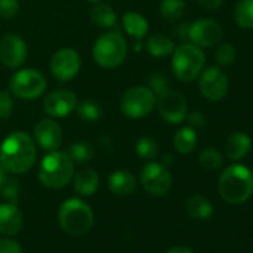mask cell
Segmentation results:
<instances>
[{
  "instance_id": "cell-1",
  "label": "cell",
  "mask_w": 253,
  "mask_h": 253,
  "mask_svg": "<svg viewBox=\"0 0 253 253\" xmlns=\"http://www.w3.org/2000/svg\"><path fill=\"white\" fill-rule=\"evenodd\" d=\"M36 161V146L33 139L23 133L15 131L9 134L0 145V164L9 173L21 174L29 171Z\"/></svg>"
},
{
  "instance_id": "cell-2",
  "label": "cell",
  "mask_w": 253,
  "mask_h": 253,
  "mask_svg": "<svg viewBox=\"0 0 253 253\" xmlns=\"http://www.w3.org/2000/svg\"><path fill=\"white\" fill-rule=\"evenodd\" d=\"M219 194L229 204H241L253 194V173L243 164L226 167L219 177Z\"/></svg>"
},
{
  "instance_id": "cell-3",
  "label": "cell",
  "mask_w": 253,
  "mask_h": 253,
  "mask_svg": "<svg viewBox=\"0 0 253 253\" xmlns=\"http://www.w3.org/2000/svg\"><path fill=\"white\" fill-rule=\"evenodd\" d=\"M206 64L204 51L192 42H183L173 51L171 67L176 78L182 82H191L200 76Z\"/></svg>"
},
{
  "instance_id": "cell-4",
  "label": "cell",
  "mask_w": 253,
  "mask_h": 253,
  "mask_svg": "<svg viewBox=\"0 0 253 253\" xmlns=\"http://www.w3.org/2000/svg\"><path fill=\"white\" fill-rule=\"evenodd\" d=\"M73 177V161L66 152L52 151L39 166V180L52 189L66 186Z\"/></svg>"
},
{
  "instance_id": "cell-5",
  "label": "cell",
  "mask_w": 253,
  "mask_h": 253,
  "mask_svg": "<svg viewBox=\"0 0 253 253\" xmlns=\"http://www.w3.org/2000/svg\"><path fill=\"white\" fill-rule=\"evenodd\" d=\"M58 222L67 234L84 235L91 229L94 223V214L89 206L82 200L70 198L60 206Z\"/></svg>"
},
{
  "instance_id": "cell-6",
  "label": "cell",
  "mask_w": 253,
  "mask_h": 253,
  "mask_svg": "<svg viewBox=\"0 0 253 253\" xmlns=\"http://www.w3.org/2000/svg\"><path fill=\"white\" fill-rule=\"evenodd\" d=\"M126 41L119 32H109L101 35L92 48L95 63L104 69H113L124 63L126 57Z\"/></svg>"
},
{
  "instance_id": "cell-7",
  "label": "cell",
  "mask_w": 253,
  "mask_h": 253,
  "mask_svg": "<svg viewBox=\"0 0 253 253\" xmlns=\"http://www.w3.org/2000/svg\"><path fill=\"white\" fill-rule=\"evenodd\" d=\"M157 104V95L149 86H131L121 98V110L125 116L139 119L149 115Z\"/></svg>"
},
{
  "instance_id": "cell-8",
  "label": "cell",
  "mask_w": 253,
  "mask_h": 253,
  "mask_svg": "<svg viewBox=\"0 0 253 253\" xmlns=\"http://www.w3.org/2000/svg\"><path fill=\"white\" fill-rule=\"evenodd\" d=\"M46 89L45 76L35 69H24L17 72L11 79V91L15 97L23 100H33L41 97Z\"/></svg>"
},
{
  "instance_id": "cell-9",
  "label": "cell",
  "mask_w": 253,
  "mask_h": 253,
  "mask_svg": "<svg viewBox=\"0 0 253 253\" xmlns=\"http://www.w3.org/2000/svg\"><path fill=\"white\" fill-rule=\"evenodd\" d=\"M198 88L209 101H220L229 91V79L219 66L207 67L200 73Z\"/></svg>"
},
{
  "instance_id": "cell-10",
  "label": "cell",
  "mask_w": 253,
  "mask_h": 253,
  "mask_svg": "<svg viewBox=\"0 0 253 253\" xmlns=\"http://www.w3.org/2000/svg\"><path fill=\"white\" fill-rule=\"evenodd\" d=\"M223 38L222 26L211 18H201L189 26L188 39L200 48H214Z\"/></svg>"
},
{
  "instance_id": "cell-11",
  "label": "cell",
  "mask_w": 253,
  "mask_h": 253,
  "mask_svg": "<svg viewBox=\"0 0 253 253\" xmlns=\"http://www.w3.org/2000/svg\"><path fill=\"white\" fill-rule=\"evenodd\" d=\"M140 182L149 194L166 195L173 185V177L163 163H149L140 173Z\"/></svg>"
},
{
  "instance_id": "cell-12",
  "label": "cell",
  "mask_w": 253,
  "mask_h": 253,
  "mask_svg": "<svg viewBox=\"0 0 253 253\" xmlns=\"http://www.w3.org/2000/svg\"><path fill=\"white\" fill-rule=\"evenodd\" d=\"M157 109L161 118L169 124H180L186 119L188 103L182 92L169 89L164 94L158 95Z\"/></svg>"
},
{
  "instance_id": "cell-13",
  "label": "cell",
  "mask_w": 253,
  "mask_h": 253,
  "mask_svg": "<svg viewBox=\"0 0 253 253\" xmlns=\"http://www.w3.org/2000/svg\"><path fill=\"white\" fill-rule=\"evenodd\" d=\"M49 69L52 76L60 81V82H66L73 79L81 69V58L78 55V52L75 49L70 48H63L58 49L49 63Z\"/></svg>"
},
{
  "instance_id": "cell-14",
  "label": "cell",
  "mask_w": 253,
  "mask_h": 253,
  "mask_svg": "<svg viewBox=\"0 0 253 253\" xmlns=\"http://www.w3.org/2000/svg\"><path fill=\"white\" fill-rule=\"evenodd\" d=\"M27 58L26 42L14 33L6 35L0 41V61L9 69H17L23 66Z\"/></svg>"
},
{
  "instance_id": "cell-15",
  "label": "cell",
  "mask_w": 253,
  "mask_h": 253,
  "mask_svg": "<svg viewBox=\"0 0 253 253\" xmlns=\"http://www.w3.org/2000/svg\"><path fill=\"white\" fill-rule=\"evenodd\" d=\"M76 94L69 89H57L46 95L43 110L51 118H64L76 109Z\"/></svg>"
},
{
  "instance_id": "cell-16",
  "label": "cell",
  "mask_w": 253,
  "mask_h": 253,
  "mask_svg": "<svg viewBox=\"0 0 253 253\" xmlns=\"http://www.w3.org/2000/svg\"><path fill=\"white\" fill-rule=\"evenodd\" d=\"M35 139L42 149L52 152L63 143V130L55 121L42 119L35 126Z\"/></svg>"
},
{
  "instance_id": "cell-17",
  "label": "cell",
  "mask_w": 253,
  "mask_h": 253,
  "mask_svg": "<svg viewBox=\"0 0 253 253\" xmlns=\"http://www.w3.org/2000/svg\"><path fill=\"white\" fill-rule=\"evenodd\" d=\"M23 228V213L15 203L0 206V232L5 235H15Z\"/></svg>"
},
{
  "instance_id": "cell-18",
  "label": "cell",
  "mask_w": 253,
  "mask_h": 253,
  "mask_svg": "<svg viewBox=\"0 0 253 253\" xmlns=\"http://www.w3.org/2000/svg\"><path fill=\"white\" fill-rule=\"evenodd\" d=\"M252 151V139L243 131L231 133L225 140V154L232 161H240Z\"/></svg>"
},
{
  "instance_id": "cell-19",
  "label": "cell",
  "mask_w": 253,
  "mask_h": 253,
  "mask_svg": "<svg viewBox=\"0 0 253 253\" xmlns=\"http://www.w3.org/2000/svg\"><path fill=\"white\" fill-rule=\"evenodd\" d=\"M137 188L136 177L128 171H115L109 177V189L116 195H131Z\"/></svg>"
},
{
  "instance_id": "cell-20",
  "label": "cell",
  "mask_w": 253,
  "mask_h": 253,
  "mask_svg": "<svg viewBox=\"0 0 253 253\" xmlns=\"http://www.w3.org/2000/svg\"><path fill=\"white\" fill-rule=\"evenodd\" d=\"M122 27L126 32V35H130L131 38H134L137 41H142L148 35V30H149L148 20L145 17H142L140 14L133 12V11L124 14Z\"/></svg>"
},
{
  "instance_id": "cell-21",
  "label": "cell",
  "mask_w": 253,
  "mask_h": 253,
  "mask_svg": "<svg viewBox=\"0 0 253 253\" xmlns=\"http://www.w3.org/2000/svg\"><path fill=\"white\" fill-rule=\"evenodd\" d=\"M197 143H198L197 131L194 128H191L189 125L188 126H183V128H180L174 134V137H173V146L182 155L191 154L197 148Z\"/></svg>"
},
{
  "instance_id": "cell-22",
  "label": "cell",
  "mask_w": 253,
  "mask_h": 253,
  "mask_svg": "<svg viewBox=\"0 0 253 253\" xmlns=\"http://www.w3.org/2000/svg\"><path fill=\"white\" fill-rule=\"evenodd\" d=\"M91 21L92 24L101 27V29H112L116 26L118 23V17H116V12L113 11L112 6H109L107 3H95V6L91 9Z\"/></svg>"
},
{
  "instance_id": "cell-23",
  "label": "cell",
  "mask_w": 253,
  "mask_h": 253,
  "mask_svg": "<svg viewBox=\"0 0 253 253\" xmlns=\"http://www.w3.org/2000/svg\"><path fill=\"white\" fill-rule=\"evenodd\" d=\"M75 189L81 195H92L98 188V174L94 170H82L75 176Z\"/></svg>"
},
{
  "instance_id": "cell-24",
  "label": "cell",
  "mask_w": 253,
  "mask_h": 253,
  "mask_svg": "<svg viewBox=\"0 0 253 253\" xmlns=\"http://www.w3.org/2000/svg\"><path fill=\"white\" fill-rule=\"evenodd\" d=\"M146 49L152 57H166L174 51V42L166 35L157 33L146 41Z\"/></svg>"
},
{
  "instance_id": "cell-25",
  "label": "cell",
  "mask_w": 253,
  "mask_h": 253,
  "mask_svg": "<svg viewBox=\"0 0 253 253\" xmlns=\"http://www.w3.org/2000/svg\"><path fill=\"white\" fill-rule=\"evenodd\" d=\"M234 21L243 30L253 29V0H238L234 8Z\"/></svg>"
},
{
  "instance_id": "cell-26",
  "label": "cell",
  "mask_w": 253,
  "mask_h": 253,
  "mask_svg": "<svg viewBox=\"0 0 253 253\" xmlns=\"http://www.w3.org/2000/svg\"><path fill=\"white\" fill-rule=\"evenodd\" d=\"M186 211L195 219H207L213 213L211 203L203 195H192L186 201Z\"/></svg>"
},
{
  "instance_id": "cell-27",
  "label": "cell",
  "mask_w": 253,
  "mask_h": 253,
  "mask_svg": "<svg viewBox=\"0 0 253 253\" xmlns=\"http://www.w3.org/2000/svg\"><path fill=\"white\" fill-rule=\"evenodd\" d=\"M185 8H186V5L183 0H163L161 6H160V12L166 21L173 23V21H177L182 18Z\"/></svg>"
},
{
  "instance_id": "cell-28",
  "label": "cell",
  "mask_w": 253,
  "mask_h": 253,
  "mask_svg": "<svg viewBox=\"0 0 253 253\" xmlns=\"http://www.w3.org/2000/svg\"><path fill=\"white\" fill-rule=\"evenodd\" d=\"M66 154L70 157V160L73 163L85 164L89 160H92V157H94V148L88 142H76V143H73V145L69 146V149H67Z\"/></svg>"
},
{
  "instance_id": "cell-29",
  "label": "cell",
  "mask_w": 253,
  "mask_h": 253,
  "mask_svg": "<svg viewBox=\"0 0 253 253\" xmlns=\"http://www.w3.org/2000/svg\"><path fill=\"white\" fill-rule=\"evenodd\" d=\"M78 115L85 122H97L101 118V107L98 103L92 100H84L79 104H76Z\"/></svg>"
},
{
  "instance_id": "cell-30",
  "label": "cell",
  "mask_w": 253,
  "mask_h": 253,
  "mask_svg": "<svg viewBox=\"0 0 253 253\" xmlns=\"http://www.w3.org/2000/svg\"><path fill=\"white\" fill-rule=\"evenodd\" d=\"M198 161H200V166H201L204 170H207V171H214V170L220 169L222 164H223L222 154H220L217 149H213V148L204 149V151L200 154Z\"/></svg>"
},
{
  "instance_id": "cell-31",
  "label": "cell",
  "mask_w": 253,
  "mask_h": 253,
  "mask_svg": "<svg viewBox=\"0 0 253 253\" xmlns=\"http://www.w3.org/2000/svg\"><path fill=\"white\" fill-rule=\"evenodd\" d=\"M237 58V49L232 43L217 45L214 51V60L219 66H231Z\"/></svg>"
},
{
  "instance_id": "cell-32",
  "label": "cell",
  "mask_w": 253,
  "mask_h": 253,
  "mask_svg": "<svg viewBox=\"0 0 253 253\" xmlns=\"http://www.w3.org/2000/svg\"><path fill=\"white\" fill-rule=\"evenodd\" d=\"M136 152L143 160H152L158 155V145L152 137H142L136 143Z\"/></svg>"
},
{
  "instance_id": "cell-33",
  "label": "cell",
  "mask_w": 253,
  "mask_h": 253,
  "mask_svg": "<svg viewBox=\"0 0 253 253\" xmlns=\"http://www.w3.org/2000/svg\"><path fill=\"white\" fill-rule=\"evenodd\" d=\"M0 195L11 203H17L20 197V183L15 177L8 176L2 183H0Z\"/></svg>"
},
{
  "instance_id": "cell-34",
  "label": "cell",
  "mask_w": 253,
  "mask_h": 253,
  "mask_svg": "<svg viewBox=\"0 0 253 253\" xmlns=\"http://www.w3.org/2000/svg\"><path fill=\"white\" fill-rule=\"evenodd\" d=\"M149 88L152 89V92L155 95H161L170 89V81L161 73H154L149 78Z\"/></svg>"
},
{
  "instance_id": "cell-35",
  "label": "cell",
  "mask_w": 253,
  "mask_h": 253,
  "mask_svg": "<svg viewBox=\"0 0 253 253\" xmlns=\"http://www.w3.org/2000/svg\"><path fill=\"white\" fill-rule=\"evenodd\" d=\"M20 12L18 0H0V17L5 20H12Z\"/></svg>"
},
{
  "instance_id": "cell-36",
  "label": "cell",
  "mask_w": 253,
  "mask_h": 253,
  "mask_svg": "<svg viewBox=\"0 0 253 253\" xmlns=\"http://www.w3.org/2000/svg\"><path fill=\"white\" fill-rule=\"evenodd\" d=\"M14 110V100L9 92H0V119H8Z\"/></svg>"
},
{
  "instance_id": "cell-37",
  "label": "cell",
  "mask_w": 253,
  "mask_h": 253,
  "mask_svg": "<svg viewBox=\"0 0 253 253\" xmlns=\"http://www.w3.org/2000/svg\"><path fill=\"white\" fill-rule=\"evenodd\" d=\"M186 116H188L189 126H191V128H194L195 131L204 128L206 124H207V118H206L204 113H201V112H192V113H189V115H186Z\"/></svg>"
},
{
  "instance_id": "cell-38",
  "label": "cell",
  "mask_w": 253,
  "mask_h": 253,
  "mask_svg": "<svg viewBox=\"0 0 253 253\" xmlns=\"http://www.w3.org/2000/svg\"><path fill=\"white\" fill-rule=\"evenodd\" d=\"M0 253H23V249L17 241L3 238L0 240Z\"/></svg>"
},
{
  "instance_id": "cell-39",
  "label": "cell",
  "mask_w": 253,
  "mask_h": 253,
  "mask_svg": "<svg viewBox=\"0 0 253 253\" xmlns=\"http://www.w3.org/2000/svg\"><path fill=\"white\" fill-rule=\"evenodd\" d=\"M197 2L201 8H204L207 11H214L222 5L223 0H197Z\"/></svg>"
},
{
  "instance_id": "cell-40",
  "label": "cell",
  "mask_w": 253,
  "mask_h": 253,
  "mask_svg": "<svg viewBox=\"0 0 253 253\" xmlns=\"http://www.w3.org/2000/svg\"><path fill=\"white\" fill-rule=\"evenodd\" d=\"M166 253H194L191 249H188V247H183V246H177V247H173V249H170V250H167Z\"/></svg>"
},
{
  "instance_id": "cell-41",
  "label": "cell",
  "mask_w": 253,
  "mask_h": 253,
  "mask_svg": "<svg viewBox=\"0 0 253 253\" xmlns=\"http://www.w3.org/2000/svg\"><path fill=\"white\" fill-rule=\"evenodd\" d=\"M174 163V157L171 155V154H166L164 157H163V164L164 166H170V164H173Z\"/></svg>"
},
{
  "instance_id": "cell-42",
  "label": "cell",
  "mask_w": 253,
  "mask_h": 253,
  "mask_svg": "<svg viewBox=\"0 0 253 253\" xmlns=\"http://www.w3.org/2000/svg\"><path fill=\"white\" fill-rule=\"evenodd\" d=\"M8 176H9V171H8L2 164H0V183H2Z\"/></svg>"
},
{
  "instance_id": "cell-43",
  "label": "cell",
  "mask_w": 253,
  "mask_h": 253,
  "mask_svg": "<svg viewBox=\"0 0 253 253\" xmlns=\"http://www.w3.org/2000/svg\"><path fill=\"white\" fill-rule=\"evenodd\" d=\"M88 2H92V3H98V2H103V0H88Z\"/></svg>"
}]
</instances>
